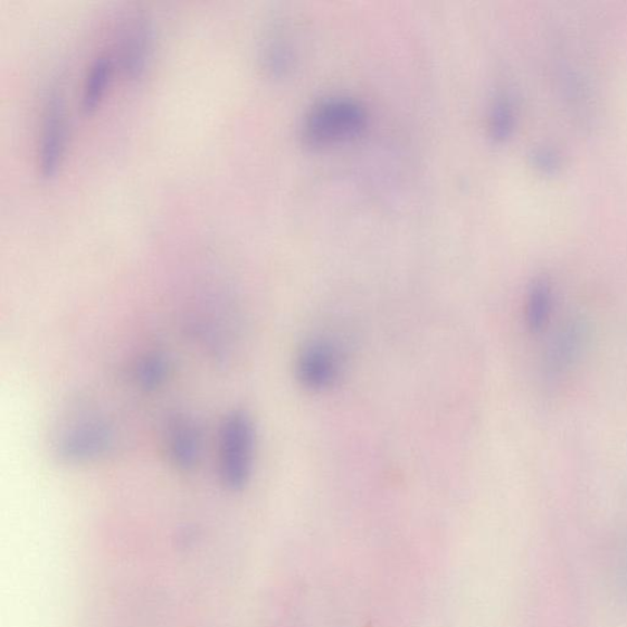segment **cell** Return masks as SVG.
Listing matches in <instances>:
<instances>
[{
	"mask_svg": "<svg viewBox=\"0 0 627 627\" xmlns=\"http://www.w3.org/2000/svg\"><path fill=\"white\" fill-rule=\"evenodd\" d=\"M368 114L359 102L331 98L316 104L303 121L302 137L310 148H329L357 138L367 127Z\"/></svg>",
	"mask_w": 627,
	"mask_h": 627,
	"instance_id": "obj_1",
	"label": "cell"
},
{
	"mask_svg": "<svg viewBox=\"0 0 627 627\" xmlns=\"http://www.w3.org/2000/svg\"><path fill=\"white\" fill-rule=\"evenodd\" d=\"M254 452L255 430L252 418L243 411L228 414L218 440V473L228 489L241 490L248 484Z\"/></svg>",
	"mask_w": 627,
	"mask_h": 627,
	"instance_id": "obj_2",
	"label": "cell"
},
{
	"mask_svg": "<svg viewBox=\"0 0 627 627\" xmlns=\"http://www.w3.org/2000/svg\"><path fill=\"white\" fill-rule=\"evenodd\" d=\"M68 141V118L63 94L52 90L47 94L37 142V167L44 178H51L62 165Z\"/></svg>",
	"mask_w": 627,
	"mask_h": 627,
	"instance_id": "obj_3",
	"label": "cell"
},
{
	"mask_svg": "<svg viewBox=\"0 0 627 627\" xmlns=\"http://www.w3.org/2000/svg\"><path fill=\"white\" fill-rule=\"evenodd\" d=\"M344 369L342 355L334 342L317 338L299 350L296 360V376L299 384L312 393H322L334 387Z\"/></svg>",
	"mask_w": 627,
	"mask_h": 627,
	"instance_id": "obj_4",
	"label": "cell"
},
{
	"mask_svg": "<svg viewBox=\"0 0 627 627\" xmlns=\"http://www.w3.org/2000/svg\"><path fill=\"white\" fill-rule=\"evenodd\" d=\"M154 27L144 15L130 16L121 25L113 60L128 79L139 80L145 75L154 53Z\"/></svg>",
	"mask_w": 627,
	"mask_h": 627,
	"instance_id": "obj_5",
	"label": "cell"
},
{
	"mask_svg": "<svg viewBox=\"0 0 627 627\" xmlns=\"http://www.w3.org/2000/svg\"><path fill=\"white\" fill-rule=\"evenodd\" d=\"M113 440L111 427L100 421L75 425L61 436L56 446L63 459L72 462L89 461L107 452Z\"/></svg>",
	"mask_w": 627,
	"mask_h": 627,
	"instance_id": "obj_6",
	"label": "cell"
},
{
	"mask_svg": "<svg viewBox=\"0 0 627 627\" xmlns=\"http://www.w3.org/2000/svg\"><path fill=\"white\" fill-rule=\"evenodd\" d=\"M166 448L169 461L178 470H193L202 452V436L196 424L184 415L170 418L166 430Z\"/></svg>",
	"mask_w": 627,
	"mask_h": 627,
	"instance_id": "obj_7",
	"label": "cell"
},
{
	"mask_svg": "<svg viewBox=\"0 0 627 627\" xmlns=\"http://www.w3.org/2000/svg\"><path fill=\"white\" fill-rule=\"evenodd\" d=\"M585 331L572 322L566 325L549 345L545 357L547 378L564 375L575 363L584 348Z\"/></svg>",
	"mask_w": 627,
	"mask_h": 627,
	"instance_id": "obj_8",
	"label": "cell"
},
{
	"mask_svg": "<svg viewBox=\"0 0 627 627\" xmlns=\"http://www.w3.org/2000/svg\"><path fill=\"white\" fill-rule=\"evenodd\" d=\"M114 66L113 56L107 54H100L92 61L85 76L81 108L85 112H92L97 110L101 103L104 93H106L108 85L112 79Z\"/></svg>",
	"mask_w": 627,
	"mask_h": 627,
	"instance_id": "obj_9",
	"label": "cell"
},
{
	"mask_svg": "<svg viewBox=\"0 0 627 627\" xmlns=\"http://www.w3.org/2000/svg\"><path fill=\"white\" fill-rule=\"evenodd\" d=\"M525 308L527 327L537 334L546 328L554 308V294L548 280L532 283Z\"/></svg>",
	"mask_w": 627,
	"mask_h": 627,
	"instance_id": "obj_10",
	"label": "cell"
},
{
	"mask_svg": "<svg viewBox=\"0 0 627 627\" xmlns=\"http://www.w3.org/2000/svg\"><path fill=\"white\" fill-rule=\"evenodd\" d=\"M168 374V358L159 351H151V354L142 357L135 369L137 384L146 392H154V389L163 386Z\"/></svg>",
	"mask_w": 627,
	"mask_h": 627,
	"instance_id": "obj_11",
	"label": "cell"
},
{
	"mask_svg": "<svg viewBox=\"0 0 627 627\" xmlns=\"http://www.w3.org/2000/svg\"><path fill=\"white\" fill-rule=\"evenodd\" d=\"M491 135L496 139H507L514 128V112L508 100H499L491 113Z\"/></svg>",
	"mask_w": 627,
	"mask_h": 627,
	"instance_id": "obj_12",
	"label": "cell"
},
{
	"mask_svg": "<svg viewBox=\"0 0 627 627\" xmlns=\"http://www.w3.org/2000/svg\"><path fill=\"white\" fill-rule=\"evenodd\" d=\"M532 158L539 168L546 169L548 172H552L560 165V157L553 149L538 148L532 154Z\"/></svg>",
	"mask_w": 627,
	"mask_h": 627,
	"instance_id": "obj_13",
	"label": "cell"
}]
</instances>
